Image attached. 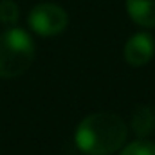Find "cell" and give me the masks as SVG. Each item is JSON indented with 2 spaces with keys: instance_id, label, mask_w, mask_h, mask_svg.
Masks as SVG:
<instances>
[{
  "instance_id": "7a4b0ae2",
  "label": "cell",
  "mask_w": 155,
  "mask_h": 155,
  "mask_svg": "<svg viewBox=\"0 0 155 155\" xmlns=\"http://www.w3.org/2000/svg\"><path fill=\"white\" fill-rule=\"evenodd\" d=\"M35 60V43L31 36L18 27L0 35V78L24 74Z\"/></svg>"
},
{
  "instance_id": "52a82bcc",
  "label": "cell",
  "mask_w": 155,
  "mask_h": 155,
  "mask_svg": "<svg viewBox=\"0 0 155 155\" xmlns=\"http://www.w3.org/2000/svg\"><path fill=\"white\" fill-rule=\"evenodd\" d=\"M18 16H20V11H18L16 2H13V0H2L0 2V22L2 24L13 25V24H16Z\"/></svg>"
},
{
  "instance_id": "277c9868",
  "label": "cell",
  "mask_w": 155,
  "mask_h": 155,
  "mask_svg": "<svg viewBox=\"0 0 155 155\" xmlns=\"http://www.w3.org/2000/svg\"><path fill=\"white\" fill-rule=\"evenodd\" d=\"M155 52V41L148 33H137L124 45V60L132 67L146 65Z\"/></svg>"
},
{
  "instance_id": "5b68a950",
  "label": "cell",
  "mask_w": 155,
  "mask_h": 155,
  "mask_svg": "<svg viewBox=\"0 0 155 155\" xmlns=\"http://www.w3.org/2000/svg\"><path fill=\"white\" fill-rule=\"evenodd\" d=\"M130 18L143 27H155V0H126Z\"/></svg>"
},
{
  "instance_id": "8992f818",
  "label": "cell",
  "mask_w": 155,
  "mask_h": 155,
  "mask_svg": "<svg viewBox=\"0 0 155 155\" xmlns=\"http://www.w3.org/2000/svg\"><path fill=\"white\" fill-rule=\"evenodd\" d=\"M155 128V114L150 107H137L132 114V130L139 137H146Z\"/></svg>"
},
{
  "instance_id": "3957f363",
  "label": "cell",
  "mask_w": 155,
  "mask_h": 155,
  "mask_svg": "<svg viewBox=\"0 0 155 155\" xmlns=\"http://www.w3.org/2000/svg\"><path fill=\"white\" fill-rule=\"evenodd\" d=\"M69 24V16L63 7L56 4H38L29 13V25L40 36L60 35Z\"/></svg>"
},
{
  "instance_id": "6da1fadb",
  "label": "cell",
  "mask_w": 155,
  "mask_h": 155,
  "mask_svg": "<svg viewBox=\"0 0 155 155\" xmlns=\"http://www.w3.org/2000/svg\"><path fill=\"white\" fill-rule=\"evenodd\" d=\"M126 124L112 112H97L85 117L76 128V144L87 155H110L126 141Z\"/></svg>"
},
{
  "instance_id": "ba28073f",
  "label": "cell",
  "mask_w": 155,
  "mask_h": 155,
  "mask_svg": "<svg viewBox=\"0 0 155 155\" xmlns=\"http://www.w3.org/2000/svg\"><path fill=\"white\" fill-rule=\"evenodd\" d=\"M121 155H155V144L150 141H135L128 144Z\"/></svg>"
}]
</instances>
